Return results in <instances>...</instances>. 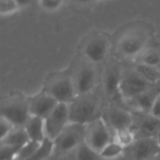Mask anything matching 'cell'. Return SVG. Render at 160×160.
Instances as JSON below:
<instances>
[{"label": "cell", "instance_id": "3", "mask_svg": "<svg viewBox=\"0 0 160 160\" xmlns=\"http://www.w3.org/2000/svg\"><path fill=\"white\" fill-rule=\"evenodd\" d=\"M59 103H71L77 97L76 88L72 75L61 72L48 79L43 89Z\"/></svg>", "mask_w": 160, "mask_h": 160}, {"label": "cell", "instance_id": "7", "mask_svg": "<svg viewBox=\"0 0 160 160\" xmlns=\"http://www.w3.org/2000/svg\"><path fill=\"white\" fill-rule=\"evenodd\" d=\"M112 141H113V138L109 126L102 117L85 125L84 142L98 154Z\"/></svg>", "mask_w": 160, "mask_h": 160}, {"label": "cell", "instance_id": "32", "mask_svg": "<svg viewBox=\"0 0 160 160\" xmlns=\"http://www.w3.org/2000/svg\"><path fill=\"white\" fill-rule=\"evenodd\" d=\"M15 1H16L17 4L19 5L20 8L28 7V6L31 4V2H32V0H15Z\"/></svg>", "mask_w": 160, "mask_h": 160}, {"label": "cell", "instance_id": "6", "mask_svg": "<svg viewBox=\"0 0 160 160\" xmlns=\"http://www.w3.org/2000/svg\"><path fill=\"white\" fill-rule=\"evenodd\" d=\"M152 84L135 68L123 71L120 84V96L126 100H131L134 98L152 90Z\"/></svg>", "mask_w": 160, "mask_h": 160}, {"label": "cell", "instance_id": "1", "mask_svg": "<svg viewBox=\"0 0 160 160\" xmlns=\"http://www.w3.org/2000/svg\"><path fill=\"white\" fill-rule=\"evenodd\" d=\"M150 39L148 29L135 25L126 29L118 38V52L126 58H138L146 49Z\"/></svg>", "mask_w": 160, "mask_h": 160}, {"label": "cell", "instance_id": "4", "mask_svg": "<svg viewBox=\"0 0 160 160\" xmlns=\"http://www.w3.org/2000/svg\"><path fill=\"white\" fill-rule=\"evenodd\" d=\"M1 116L17 128H23L30 117L28 99L20 94L7 97L1 101Z\"/></svg>", "mask_w": 160, "mask_h": 160}, {"label": "cell", "instance_id": "14", "mask_svg": "<svg viewBox=\"0 0 160 160\" xmlns=\"http://www.w3.org/2000/svg\"><path fill=\"white\" fill-rule=\"evenodd\" d=\"M123 76V71L121 68L112 65L109 67L103 75L102 82H103V90L108 98H114L120 95V84Z\"/></svg>", "mask_w": 160, "mask_h": 160}, {"label": "cell", "instance_id": "20", "mask_svg": "<svg viewBox=\"0 0 160 160\" xmlns=\"http://www.w3.org/2000/svg\"><path fill=\"white\" fill-rule=\"evenodd\" d=\"M125 150L126 149L115 141H112L100 151L99 156L102 159H119L122 158Z\"/></svg>", "mask_w": 160, "mask_h": 160}, {"label": "cell", "instance_id": "33", "mask_svg": "<svg viewBox=\"0 0 160 160\" xmlns=\"http://www.w3.org/2000/svg\"><path fill=\"white\" fill-rule=\"evenodd\" d=\"M154 138L156 139V141H157V142H158V144L160 145V129L158 130V132L157 133V135H156V136H155Z\"/></svg>", "mask_w": 160, "mask_h": 160}, {"label": "cell", "instance_id": "12", "mask_svg": "<svg viewBox=\"0 0 160 160\" xmlns=\"http://www.w3.org/2000/svg\"><path fill=\"white\" fill-rule=\"evenodd\" d=\"M160 145L155 138H139L131 147L134 160H153L159 155Z\"/></svg>", "mask_w": 160, "mask_h": 160}, {"label": "cell", "instance_id": "16", "mask_svg": "<svg viewBox=\"0 0 160 160\" xmlns=\"http://www.w3.org/2000/svg\"><path fill=\"white\" fill-rule=\"evenodd\" d=\"M159 129L160 119L150 113H145L139 122L138 130L141 138H154Z\"/></svg>", "mask_w": 160, "mask_h": 160}, {"label": "cell", "instance_id": "28", "mask_svg": "<svg viewBox=\"0 0 160 160\" xmlns=\"http://www.w3.org/2000/svg\"><path fill=\"white\" fill-rule=\"evenodd\" d=\"M65 0H39L40 8L47 12H55L62 8Z\"/></svg>", "mask_w": 160, "mask_h": 160}, {"label": "cell", "instance_id": "19", "mask_svg": "<svg viewBox=\"0 0 160 160\" xmlns=\"http://www.w3.org/2000/svg\"><path fill=\"white\" fill-rule=\"evenodd\" d=\"M113 141L127 149L128 147H132L137 141V136L131 128H125L113 132Z\"/></svg>", "mask_w": 160, "mask_h": 160}, {"label": "cell", "instance_id": "24", "mask_svg": "<svg viewBox=\"0 0 160 160\" xmlns=\"http://www.w3.org/2000/svg\"><path fill=\"white\" fill-rule=\"evenodd\" d=\"M53 153H54L53 142L46 138V140L42 142L40 148L26 160H46Z\"/></svg>", "mask_w": 160, "mask_h": 160}, {"label": "cell", "instance_id": "35", "mask_svg": "<svg viewBox=\"0 0 160 160\" xmlns=\"http://www.w3.org/2000/svg\"><path fill=\"white\" fill-rule=\"evenodd\" d=\"M100 160H110V159H102V158H101ZM111 160H122V159H121V158H119V159H111Z\"/></svg>", "mask_w": 160, "mask_h": 160}, {"label": "cell", "instance_id": "13", "mask_svg": "<svg viewBox=\"0 0 160 160\" xmlns=\"http://www.w3.org/2000/svg\"><path fill=\"white\" fill-rule=\"evenodd\" d=\"M105 121L114 132L120 129L131 128L134 119L128 110L118 106H111L107 111Z\"/></svg>", "mask_w": 160, "mask_h": 160}, {"label": "cell", "instance_id": "15", "mask_svg": "<svg viewBox=\"0 0 160 160\" xmlns=\"http://www.w3.org/2000/svg\"><path fill=\"white\" fill-rule=\"evenodd\" d=\"M23 128L30 141H34L37 142H43L46 140L44 119L38 116L30 115Z\"/></svg>", "mask_w": 160, "mask_h": 160}, {"label": "cell", "instance_id": "5", "mask_svg": "<svg viewBox=\"0 0 160 160\" xmlns=\"http://www.w3.org/2000/svg\"><path fill=\"white\" fill-rule=\"evenodd\" d=\"M84 136L85 125L70 123L53 141L54 153L67 154L74 152L84 142Z\"/></svg>", "mask_w": 160, "mask_h": 160}, {"label": "cell", "instance_id": "9", "mask_svg": "<svg viewBox=\"0 0 160 160\" xmlns=\"http://www.w3.org/2000/svg\"><path fill=\"white\" fill-rule=\"evenodd\" d=\"M44 121L46 138L53 142L70 124L68 104L58 103L56 108Z\"/></svg>", "mask_w": 160, "mask_h": 160}, {"label": "cell", "instance_id": "26", "mask_svg": "<svg viewBox=\"0 0 160 160\" xmlns=\"http://www.w3.org/2000/svg\"><path fill=\"white\" fill-rule=\"evenodd\" d=\"M20 7L15 0H0V14L2 17H8L20 10Z\"/></svg>", "mask_w": 160, "mask_h": 160}, {"label": "cell", "instance_id": "17", "mask_svg": "<svg viewBox=\"0 0 160 160\" xmlns=\"http://www.w3.org/2000/svg\"><path fill=\"white\" fill-rule=\"evenodd\" d=\"M29 141H30L29 137H28L24 128H16L5 139L1 140L0 143H4V144L21 148L25 143H27Z\"/></svg>", "mask_w": 160, "mask_h": 160}, {"label": "cell", "instance_id": "31", "mask_svg": "<svg viewBox=\"0 0 160 160\" xmlns=\"http://www.w3.org/2000/svg\"><path fill=\"white\" fill-rule=\"evenodd\" d=\"M73 3L77 4V5H81V6H85V5H89L92 4L94 2H96L97 0H71Z\"/></svg>", "mask_w": 160, "mask_h": 160}, {"label": "cell", "instance_id": "22", "mask_svg": "<svg viewBox=\"0 0 160 160\" xmlns=\"http://www.w3.org/2000/svg\"><path fill=\"white\" fill-rule=\"evenodd\" d=\"M138 72H140L148 82L151 83H156L160 80L159 68H155L143 64L138 63L137 66L134 68Z\"/></svg>", "mask_w": 160, "mask_h": 160}, {"label": "cell", "instance_id": "8", "mask_svg": "<svg viewBox=\"0 0 160 160\" xmlns=\"http://www.w3.org/2000/svg\"><path fill=\"white\" fill-rule=\"evenodd\" d=\"M110 48L111 43L106 36L100 33L91 35L82 46L83 58L95 65L100 64L107 58Z\"/></svg>", "mask_w": 160, "mask_h": 160}, {"label": "cell", "instance_id": "29", "mask_svg": "<svg viewBox=\"0 0 160 160\" xmlns=\"http://www.w3.org/2000/svg\"><path fill=\"white\" fill-rule=\"evenodd\" d=\"M17 127H15L11 122H9L8 119L4 117H0V128H1V136L0 141L5 139L10 132H12Z\"/></svg>", "mask_w": 160, "mask_h": 160}, {"label": "cell", "instance_id": "2", "mask_svg": "<svg viewBox=\"0 0 160 160\" xmlns=\"http://www.w3.org/2000/svg\"><path fill=\"white\" fill-rule=\"evenodd\" d=\"M68 107L70 123L86 125L101 117V100L93 92L77 96Z\"/></svg>", "mask_w": 160, "mask_h": 160}, {"label": "cell", "instance_id": "25", "mask_svg": "<svg viewBox=\"0 0 160 160\" xmlns=\"http://www.w3.org/2000/svg\"><path fill=\"white\" fill-rule=\"evenodd\" d=\"M42 142H37L34 141H29L18 151L14 160H26L31 156H33L41 146Z\"/></svg>", "mask_w": 160, "mask_h": 160}, {"label": "cell", "instance_id": "30", "mask_svg": "<svg viewBox=\"0 0 160 160\" xmlns=\"http://www.w3.org/2000/svg\"><path fill=\"white\" fill-rule=\"evenodd\" d=\"M149 113L160 119V93L157 94Z\"/></svg>", "mask_w": 160, "mask_h": 160}, {"label": "cell", "instance_id": "18", "mask_svg": "<svg viewBox=\"0 0 160 160\" xmlns=\"http://www.w3.org/2000/svg\"><path fill=\"white\" fill-rule=\"evenodd\" d=\"M157 94H154V92L152 90L145 92L136 98H134L133 99L129 100L133 107H135L136 110L144 112V113H149L152 108V105L154 103L155 98H156Z\"/></svg>", "mask_w": 160, "mask_h": 160}, {"label": "cell", "instance_id": "11", "mask_svg": "<svg viewBox=\"0 0 160 160\" xmlns=\"http://www.w3.org/2000/svg\"><path fill=\"white\" fill-rule=\"evenodd\" d=\"M30 115L47 118L58 105V101L44 90L27 97Z\"/></svg>", "mask_w": 160, "mask_h": 160}, {"label": "cell", "instance_id": "10", "mask_svg": "<svg viewBox=\"0 0 160 160\" xmlns=\"http://www.w3.org/2000/svg\"><path fill=\"white\" fill-rule=\"evenodd\" d=\"M72 77L77 96L92 93L98 82V71L96 65L84 59L83 62L79 65Z\"/></svg>", "mask_w": 160, "mask_h": 160}, {"label": "cell", "instance_id": "34", "mask_svg": "<svg viewBox=\"0 0 160 160\" xmlns=\"http://www.w3.org/2000/svg\"><path fill=\"white\" fill-rule=\"evenodd\" d=\"M153 160H160V155H158V157H157L155 159H153Z\"/></svg>", "mask_w": 160, "mask_h": 160}, {"label": "cell", "instance_id": "21", "mask_svg": "<svg viewBox=\"0 0 160 160\" xmlns=\"http://www.w3.org/2000/svg\"><path fill=\"white\" fill-rule=\"evenodd\" d=\"M75 160H100L99 154L83 142L74 152Z\"/></svg>", "mask_w": 160, "mask_h": 160}, {"label": "cell", "instance_id": "27", "mask_svg": "<svg viewBox=\"0 0 160 160\" xmlns=\"http://www.w3.org/2000/svg\"><path fill=\"white\" fill-rule=\"evenodd\" d=\"M20 148L0 143V160H14Z\"/></svg>", "mask_w": 160, "mask_h": 160}, {"label": "cell", "instance_id": "23", "mask_svg": "<svg viewBox=\"0 0 160 160\" xmlns=\"http://www.w3.org/2000/svg\"><path fill=\"white\" fill-rule=\"evenodd\" d=\"M139 63L159 68L160 67V52L155 49H146L139 57Z\"/></svg>", "mask_w": 160, "mask_h": 160}, {"label": "cell", "instance_id": "36", "mask_svg": "<svg viewBox=\"0 0 160 160\" xmlns=\"http://www.w3.org/2000/svg\"><path fill=\"white\" fill-rule=\"evenodd\" d=\"M159 155H160V151H159Z\"/></svg>", "mask_w": 160, "mask_h": 160}]
</instances>
